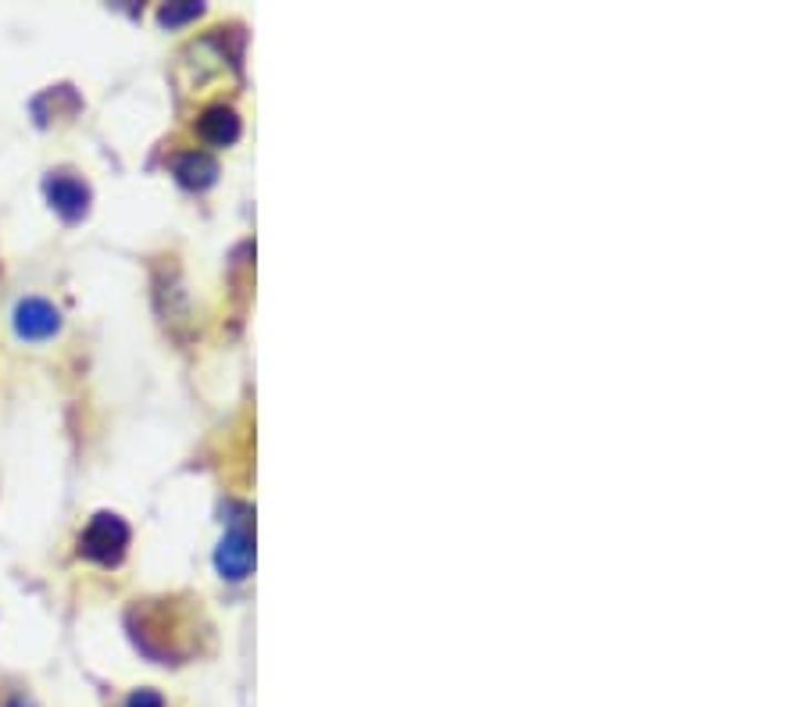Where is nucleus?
Here are the masks:
<instances>
[{
    "mask_svg": "<svg viewBox=\"0 0 804 707\" xmlns=\"http://www.w3.org/2000/svg\"><path fill=\"white\" fill-rule=\"evenodd\" d=\"M215 565L222 572V578H233V583L247 578V572L254 568V536L247 525H233L230 533H225V540L215 551Z\"/></svg>",
    "mask_w": 804,
    "mask_h": 707,
    "instance_id": "f03ea898",
    "label": "nucleus"
},
{
    "mask_svg": "<svg viewBox=\"0 0 804 707\" xmlns=\"http://www.w3.org/2000/svg\"><path fill=\"white\" fill-rule=\"evenodd\" d=\"M201 14H204V4H197V0H180V4H165V8H161L157 11V22L175 29V25H183V22L201 19Z\"/></svg>",
    "mask_w": 804,
    "mask_h": 707,
    "instance_id": "0eeeda50",
    "label": "nucleus"
},
{
    "mask_svg": "<svg viewBox=\"0 0 804 707\" xmlns=\"http://www.w3.org/2000/svg\"><path fill=\"white\" fill-rule=\"evenodd\" d=\"M61 329V311L54 304H47L40 297H26L14 308V332L22 340H51V336Z\"/></svg>",
    "mask_w": 804,
    "mask_h": 707,
    "instance_id": "7ed1b4c3",
    "label": "nucleus"
},
{
    "mask_svg": "<svg viewBox=\"0 0 804 707\" xmlns=\"http://www.w3.org/2000/svg\"><path fill=\"white\" fill-rule=\"evenodd\" d=\"M197 133L201 140H207L212 147H230V143L240 140V119H236V111L233 107H207L201 122H197Z\"/></svg>",
    "mask_w": 804,
    "mask_h": 707,
    "instance_id": "39448f33",
    "label": "nucleus"
},
{
    "mask_svg": "<svg viewBox=\"0 0 804 707\" xmlns=\"http://www.w3.org/2000/svg\"><path fill=\"white\" fill-rule=\"evenodd\" d=\"M125 707H165V697L154 694V689H136V694L125 700Z\"/></svg>",
    "mask_w": 804,
    "mask_h": 707,
    "instance_id": "6e6552de",
    "label": "nucleus"
},
{
    "mask_svg": "<svg viewBox=\"0 0 804 707\" xmlns=\"http://www.w3.org/2000/svg\"><path fill=\"white\" fill-rule=\"evenodd\" d=\"M43 189H47V201H51V207H54L61 218L75 222V218L86 215V207H90V189H86V183L72 180V175H51Z\"/></svg>",
    "mask_w": 804,
    "mask_h": 707,
    "instance_id": "20e7f679",
    "label": "nucleus"
},
{
    "mask_svg": "<svg viewBox=\"0 0 804 707\" xmlns=\"http://www.w3.org/2000/svg\"><path fill=\"white\" fill-rule=\"evenodd\" d=\"M125 546H129V525L111 511L93 514V522L86 525L83 540H79L83 557L96 561V565H119V561L125 557Z\"/></svg>",
    "mask_w": 804,
    "mask_h": 707,
    "instance_id": "f257e3e1",
    "label": "nucleus"
},
{
    "mask_svg": "<svg viewBox=\"0 0 804 707\" xmlns=\"http://www.w3.org/2000/svg\"><path fill=\"white\" fill-rule=\"evenodd\" d=\"M175 180H180L186 189H207L218 180V165L212 154L204 151H190L175 161Z\"/></svg>",
    "mask_w": 804,
    "mask_h": 707,
    "instance_id": "423d86ee",
    "label": "nucleus"
}]
</instances>
